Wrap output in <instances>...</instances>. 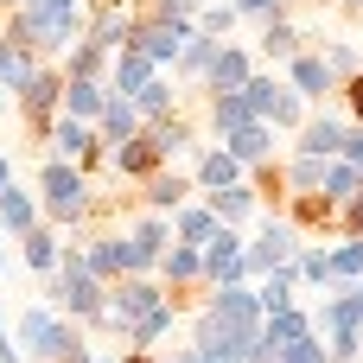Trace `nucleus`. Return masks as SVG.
Returning <instances> with one entry per match:
<instances>
[{"instance_id":"obj_1","label":"nucleus","mask_w":363,"mask_h":363,"mask_svg":"<svg viewBox=\"0 0 363 363\" xmlns=\"http://www.w3.org/2000/svg\"><path fill=\"white\" fill-rule=\"evenodd\" d=\"M83 26H89L83 0H19V13L6 19V38L26 45L32 57H51V51H70Z\"/></svg>"},{"instance_id":"obj_2","label":"nucleus","mask_w":363,"mask_h":363,"mask_svg":"<svg viewBox=\"0 0 363 363\" xmlns=\"http://www.w3.org/2000/svg\"><path fill=\"white\" fill-rule=\"evenodd\" d=\"M102 300H108V287L89 274V262H83V242H64V255H57V274H51V313H64L70 325H77V319H83V325H96Z\"/></svg>"},{"instance_id":"obj_3","label":"nucleus","mask_w":363,"mask_h":363,"mask_svg":"<svg viewBox=\"0 0 363 363\" xmlns=\"http://www.w3.org/2000/svg\"><path fill=\"white\" fill-rule=\"evenodd\" d=\"M38 211L51 217V230H77V223H89V211H96V191H89V172L83 166H64V160H51L45 172H38Z\"/></svg>"},{"instance_id":"obj_4","label":"nucleus","mask_w":363,"mask_h":363,"mask_svg":"<svg viewBox=\"0 0 363 363\" xmlns=\"http://www.w3.org/2000/svg\"><path fill=\"white\" fill-rule=\"evenodd\" d=\"M153 306H166V287H160V281H147V274H128V281H115V287H108V300H102V313H96V332L128 338Z\"/></svg>"},{"instance_id":"obj_5","label":"nucleus","mask_w":363,"mask_h":363,"mask_svg":"<svg viewBox=\"0 0 363 363\" xmlns=\"http://www.w3.org/2000/svg\"><path fill=\"white\" fill-rule=\"evenodd\" d=\"M313 332L325 338V357L332 363H357L363 357V313H357V300L345 287L325 294V306L313 313Z\"/></svg>"},{"instance_id":"obj_6","label":"nucleus","mask_w":363,"mask_h":363,"mask_svg":"<svg viewBox=\"0 0 363 363\" xmlns=\"http://www.w3.org/2000/svg\"><path fill=\"white\" fill-rule=\"evenodd\" d=\"M19 345H26L32 357H45V363H64L83 345V332H77L64 313H51V306H26V313H19Z\"/></svg>"},{"instance_id":"obj_7","label":"nucleus","mask_w":363,"mask_h":363,"mask_svg":"<svg viewBox=\"0 0 363 363\" xmlns=\"http://www.w3.org/2000/svg\"><path fill=\"white\" fill-rule=\"evenodd\" d=\"M242 96H249V115H255V121H268V128H294V134H300V121H306V102L287 89V77H268V70H255V77L242 83Z\"/></svg>"},{"instance_id":"obj_8","label":"nucleus","mask_w":363,"mask_h":363,"mask_svg":"<svg viewBox=\"0 0 363 363\" xmlns=\"http://www.w3.org/2000/svg\"><path fill=\"white\" fill-rule=\"evenodd\" d=\"M306 242H300V230L287 223V217H268L262 223V236L249 242V281H262V274H274V268H294V255H300Z\"/></svg>"},{"instance_id":"obj_9","label":"nucleus","mask_w":363,"mask_h":363,"mask_svg":"<svg viewBox=\"0 0 363 363\" xmlns=\"http://www.w3.org/2000/svg\"><path fill=\"white\" fill-rule=\"evenodd\" d=\"M57 102H64V70H57V64H45V70H38V77L19 89V108H26V128H32V140H51Z\"/></svg>"},{"instance_id":"obj_10","label":"nucleus","mask_w":363,"mask_h":363,"mask_svg":"<svg viewBox=\"0 0 363 363\" xmlns=\"http://www.w3.org/2000/svg\"><path fill=\"white\" fill-rule=\"evenodd\" d=\"M185 38H191V26H166V19H140V13H134V38H128V51H140L153 70H172L179 51H185Z\"/></svg>"},{"instance_id":"obj_11","label":"nucleus","mask_w":363,"mask_h":363,"mask_svg":"<svg viewBox=\"0 0 363 363\" xmlns=\"http://www.w3.org/2000/svg\"><path fill=\"white\" fill-rule=\"evenodd\" d=\"M236 281H249V242L236 230H217L204 242V287H236Z\"/></svg>"},{"instance_id":"obj_12","label":"nucleus","mask_w":363,"mask_h":363,"mask_svg":"<svg viewBox=\"0 0 363 363\" xmlns=\"http://www.w3.org/2000/svg\"><path fill=\"white\" fill-rule=\"evenodd\" d=\"M121 236H128L134 274H153V268H160V255L172 249V217H153V211H147V217H140L134 230H121Z\"/></svg>"},{"instance_id":"obj_13","label":"nucleus","mask_w":363,"mask_h":363,"mask_svg":"<svg viewBox=\"0 0 363 363\" xmlns=\"http://www.w3.org/2000/svg\"><path fill=\"white\" fill-rule=\"evenodd\" d=\"M108 172H115V179H134V185H147L153 172H166V153H160L147 134H134V140L108 147Z\"/></svg>"},{"instance_id":"obj_14","label":"nucleus","mask_w":363,"mask_h":363,"mask_svg":"<svg viewBox=\"0 0 363 363\" xmlns=\"http://www.w3.org/2000/svg\"><path fill=\"white\" fill-rule=\"evenodd\" d=\"M83 262H89V274H96L102 287H115V281H128V274H134V255H128V236H121V230H115V236L83 242Z\"/></svg>"},{"instance_id":"obj_15","label":"nucleus","mask_w":363,"mask_h":363,"mask_svg":"<svg viewBox=\"0 0 363 363\" xmlns=\"http://www.w3.org/2000/svg\"><path fill=\"white\" fill-rule=\"evenodd\" d=\"M83 38H89V45H102L108 57H115V51H128V38H134V6H89Z\"/></svg>"},{"instance_id":"obj_16","label":"nucleus","mask_w":363,"mask_h":363,"mask_svg":"<svg viewBox=\"0 0 363 363\" xmlns=\"http://www.w3.org/2000/svg\"><path fill=\"white\" fill-rule=\"evenodd\" d=\"M249 77H255V57H249L242 45H230V38H223V45H217V57H211V70H204V89H211V96H230V89H242Z\"/></svg>"},{"instance_id":"obj_17","label":"nucleus","mask_w":363,"mask_h":363,"mask_svg":"<svg viewBox=\"0 0 363 363\" xmlns=\"http://www.w3.org/2000/svg\"><path fill=\"white\" fill-rule=\"evenodd\" d=\"M345 134H351V121H338V115H306L294 147H300L306 160H338V153H345Z\"/></svg>"},{"instance_id":"obj_18","label":"nucleus","mask_w":363,"mask_h":363,"mask_svg":"<svg viewBox=\"0 0 363 363\" xmlns=\"http://www.w3.org/2000/svg\"><path fill=\"white\" fill-rule=\"evenodd\" d=\"M191 191H198V185H191V172H172V166H166V172H153V179L140 185V204H147L153 217H172V211H185V204H191Z\"/></svg>"},{"instance_id":"obj_19","label":"nucleus","mask_w":363,"mask_h":363,"mask_svg":"<svg viewBox=\"0 0 363 363\" xmlns=\"http://www.w3.org/2000/svg\"><path fill=\"white\" fill-rule=\"evenodd\" d=\"M160 287H166V294L204 287V249H191V242H172V249L160 255ZM204 294H211V287H204Z\"/></svg>"},{"instance_id":"obj_20","label":"nucleus","mask_w":363,"mask_h":363,"mask_svg":"<svg viewBox=\"0 0 363 363\" xmlns=\"http://www.w3.org/2000/svg\"><path fill=\"white\" fill-rule=\"evenodd\" d=\"M281 70H287V89H294L300 102H319L325 89H338V77L325 70V57H319V51H300V57H287Z\"/></svg>"},{"instance_id":"obj_21","label":"nucleus","mask_w":363,"mask_h":363,"mask_svg":"<svg viewBox=\"0 0 363 363\" xmlns=\"http://www.w3.org/2000/svg\"><path fill=\"white\" fill-rule=\"evenodd\" d=\"M242 179H249V166L236 153H223V147H204L198 153V172H191L198 191H223V185H242Z\"/></svg>"},{"instance_id":"obj_22","label":"nucleus","mask_w":363,"mask_h":363,"mask_svg":"<svg viewBox=\"0 0 363 363\" xmlns=\"http://www.w3.org/2000/svg\"><path fill=\"white\" fill-rule=\"evenodd\" d=\"M153 77H160V70H153L140 51H115V57H108V96H128V102H134Z\"/></svg>"},{"instance_id":"obj_23","label":"nucleus","mask_w":363,"mask_h":363,"mask_svg":"<svg viewBox=\"0 0 363 363\" xmlns=\"http://www.w3.org/2000/svg\"><path fill=\"white\" fill-rule=\"evenodd\" d=\"M147 121H140V108L128 102V96H108L102 102V115H96V134H102V147H121V140H134Z\"/></svg>"},{"instance_id":"obj_24","label":"nucleus","mask_w":363,"mask_h":363,"mask_svg":"<svg viewBox=\"0 0 363 363\" xmlns=\"http://www.w3.org/2000/svg\"><path fill=\"white\" fill-rule=\"evenodd\" d=\"M140 134H147V140H153V147H160L166 160H172V153H191V147H198V128H191V115H185V108H172V115L147 121Z\"/></svg>"},{"instance_id":"obj_25","label":"nucleus","mask_w":363,"mask_h":363,"mask_svg":"<svg viewBox=\"0 0 363 363\" xmlns=\"http://www.w3.org/2000/svg\"><path fill=\"white\" fill-rule=\"evenodd\" d=\"M64 83H108V51L102 45H89V38H77L70 51H64Z\"/></svg>"},{"instance_id":"obj_26","label":"nucleus","mask_w":363,"mask_h":363,"mask_svg":"<svg viewBox=\"0 0 363 363\" xmlns=\"http://www.w3.org/2000/svg\"><path fill=\"white\" fill-rule=\"evenodd\" d=\"M217 147H223V153H236L242 166H262V160H274V128H268V121H249V128L223 134Z\"/></svg>"},{"instance_id":"obj_27","label":"nucleus","mask_w":363,"mask_h":363,"mask_svg":"<svg viewBox=\"0 0 363 363\" xmlns=\"http://www.w3.org/2000/svg\"><path fill=\"white\" fill-rule=\"evenodd\" d=\"M204 204H211V217H217L223 230H236V223L255 217V191H249V179H242V185H223V191H204Z\"/></svg>"},{"instance_id":"obj_28","label":"nucleus","mask_w":363,"mask_h":363,"mask_svg":"<svg viewBox=\"0 0 363 363\" xmlns=\"http://www.w3.org/2000/svg\"><path fill=\"white\" fill-rule=\"evenodd\" d=\"M306 332H313V313H306V306L262 313V345H268V351H281V345H294V338H306Z\"/></svg>"},{"instance_id":"obj_29","label":"nucleus","mask_w":363,"mask_h":363,"mask_svg":"<svg viewBox=\"0 0 363 363\" xmlns=\"http://www.w3.org/2000/svg\"><path fill=\"white\" fill-rule=\"evenodd\" d=\"M306 51V32L294 26V19H262V57L268 64H287V57H300Z\"/></svg>"},{"instance_id":"obj_30","label":"nucleus","mask_w":363,"mask_h":363,"mask_svg":"<svg viewBox=\"0 0 363 363\" xmlns=\"http://www.w3.org/2000/svg\"><path fill=\"white\" fill-rule=\"evenodd\" d=\"M217 230H223V223L211 217V204H185V211H172V242H191V249H204Z\"/></svg>"},{"instance_id":"obj_31","label":"nucleus","mask_w":363,"mask_h":363,"mask_svg":"<svg viewBox=\"0 0 363 363\" xmlns=\"http://www.w3.org/2000/svg\"><path fill=\"white\" fill-rule=\"evenodd\" d=\"M211 57H217V38H204V32L191 26V38H185V51H179V64H172V77H179V83H204V70H211Z\"/></svg>"},{"instance_id":"obj_32","label":"nucleus","mask_w":363,"mask_h":363,"mask_svg":"<svg viewBox=\"0 0 363 363\" xmlns=\"http://www.w3.org/2000/svg\"><path fill=\"white\" fill-rule=\"evenodd\" d=\"M102 102H108V83H64V115H70V121H89V128H96Z\"/></svg>"},{"instance_id":"obj_33","label":"nucleus","mask_w":363,"mask_h":363,"mask_svg":"<svg viewBox=\"0 0 363 363\" xmlns=\"http://www.w3.org/2000/svg\"><path fill=\"white\" fill-rule=\"evenodd\" d=\"M19 242H26V268H38V274H57V255H64V242H57V230H51V223L26 230Z\"/></svg>"},{"instance_id":"obj_34","label":"nucleus","mask_w":363,"mask_h":363,"mask_svg":"<svg viewBox=\"0 0 363 363\" xmlns=\"http://www.w3.org/2000/svg\"><path fill=\"white\" fill-rule=\"evenodd\" d=\"M172 325H179V313H172V300H166V306H153V313H147V319H140L121 345H128V351H153L160 338H172Z\"/></svg>"},{"instance_id":"obj_35","label":"nucleus","mask_w":363,"mask_h":363,"mask_svg":"<svg viewBox=\"0 0 363 363\" xmlns=\"http://www.w3.org/2000/svg\"><path fill=\"white\" fill-rule=\"evenodd\" d=\"M363 191V172L351 166V160H325V185H319V198L325 204H351Z\"/></svg>"},{"instance_id":"obj_36","label":"nucleus","mask_w":363,"mask_h":363,"mask_svg":"<svg viewBox=\"0 0 363 363\" xmlns=\"http://www.w3.org/2000/svg\"><path fill=\"white\" fill-rule=\"evenodd\" d=\"M255 115H249V96L242 89H230V96H211V128H217V140L223 134H236V128H249Z\"/></svg>"},{"instance_id":"obj_37","label":"nucleus","mask_w":363,"mask_h":363,"mask_svg":"<svg viewBox=\"0 0 363 363\" xmlns=\"http://www.w3.org/2000/svg\"><path fill=\"white\" fill-rule=\"evenodd\" d=\"M0 223H6L13 236H26V230H38V198H26L19 185H6V191H0Z\"/></svg>"},{"instance_id":"obj_38","label":"nucleus","mask_w":363,"mask_h":363,"mask_svg":"<svg viewBox=\"0 0 363 363\" xmlns=\"http://www.w3.org/2000/svg\"><path fill=\"white\" fill-rule=\"evenodd\" d=\"M294 287H300V274H294V268H274V274H262V281H255V300H262V313L300 306V300H294Z\"/></svg>"},{"instance_id":"obj_39","label":"nucleus","mask_w":363,"mask_h":363,"mask_svg":"<svg viewBox=\"0 0 363 363\" xmlns=\"http://www.w3.org/2000/svg\"><path fill=\"white\" fill-rule=\"evenodd\" d=\"M134 108H140V121H160V115H172V108H179V89H172V77L160 70V77H153V83L134 96Z\"/></svg>"},{"instance_id":"obj_40","label":"nucleus","mask_w":363,"mask_h":363,"mask_svg":"<svg viewBox=\"0 0 363 363\" xmlns=\"http://www.w3.org/2000/svg\"><path fill=\"white\" fill-rule=\"evenodd\" d=\"M204 6H211V0H134L140 19H166V26H191Z\"/></svg>"},{"instance_id":"obj_41","label":"nucleus","mask_w":363,"mask_h":363,"mask_svg":"<svg viewBox=\"0 0 363 363\" xmlns=\"http://www.w3.org/2000/svg\"><path fill=\"white\" fill-rule=\"evenodd\" d=\"M281 179H287V198H300V191H319V185H325V160H306V153H294V160L281 166Z\"/></svg>"},{"instance_id":"obj_42","label":"nucleus","mask_w":363,"mask_h":363,"mask_svg":"<svg viewBox=\"0 0 363 363\" xmlns=\"http://www.w3.org/2000/svg\"><path fill=\"white\" fill-rule=\"evenodd\" d=\"M236 19H242V13H236V6H230V0H211V6H204V13H198V19H191V26H198V32H204V38H217V45H223V38H230V32H236Z\"/></svg>"},{"instance_id":"obj_43","label":"nucleus","mask_w":363,"mask_h":363,"mask_svg":"<svg viewBox=\"0 0 363 363\" xmlns=\"http://www.w3.org/2000/svg\"><path fill=\"white\" fill-rule=\"evenodd\" d=\"M294 274H300L306 287H332V262H325V249H319V242H306V249L294 255Z\"/></svg>"},{"instance_id":"obj_44","label":"nucleus","mask_w":363,"mask_h":363,"mask_svg":"<svg viewBox=\"0 0 363 363\" xmlns=\"http://www.w3.org/2000/svg\"><path fill=\"white\" fill-rule=\"evenodd\" d=\"M268 363H332V357H325V338H319V332H306V338H294V345L268 351Z\"/></svg>"},{"instance_id":"obj_45","label":"nucleus","mask_w":363,"mask_h":363,"mask_svg":"<svg viewBox=\"0 0 363 363\" xmlns=\"http://www.w3.org/2000/svg\"><path fill=\"white\" fill-rule=\"evenodd\" d=\"M319 57H325V70H332L338 83H345V77H357V70H363V57L351 51V45H345V38H325V45H319Z\"/></svg>"},{"instance_id":"obj_46","label":"nucleus","mask_w":363,"mask_h":363,"mask_svg":"<svg viewBox=\"0 0 363 363\" xmlns=\"http://www.w3.org/2000/svg\"><path fill=\"white\" fill-rule=\"evenodd\" d=\"M345 236H363V191L351 204H338V242H345Z\"/></svg>"},{"instance_id":"obj_47","label":"nucleus","mask_w":363,"mask_h":363,"mask_svg":"<svg viewBox=\"0 0 363 363\" xmlns=\"http://www.w3.org/2000/svg\"><path fill=\"white\" fill-rule=\"evenodd\" d=\"M230 6L249 19H287V0H230Z\"/></svg>"},{"instance_id":"obj_48","label":"nucleus","mask_w":363,"mask_h":363,"mask_svg":"<svg viewBox=\"0 0 363 363\" xmlns=\"http://www.w3.org/2000/svg\"><path fill=\"white\" fill-rule=\"evenodd\" d=\"M338 89H345V108H351V128H363V70H357V77H345Z\"/></svg>"},{"instance_id":"obj_49","label":"nucleus","mask_w":363,"mask_h":363,"mask_svg":"<svg viewBox=\"0 0 363 363\" xmlns=\"http://www.w3.org/2000/svg\"><path fill=\"white\" fill-rule=\"evenodd\" d=\"M0 363H26V357H19V345H13V332H6V325H0Z\"/></svg>"},{"instance_id":"obj_50","label":"nucleus","mask_w":363,"mask_h":363,"mask_svg":"<svg viewBox=\"0 0 363 363\" xmlns=\"http://www.w3.org/2000/svg\"><path fill=\"white\" fill-rule=\"evenodd\" d=\"M115 363H160V357H153V351H121Z\"/></svg>"},{"instance_id":"obj_51","label":"nucleus","mask_w":363,"mask_h":363,"mask_svg":"<svg viewBox=\"0 0 363 363\" xmlns=\"http://www.w3.org/2000/svg\"><path fill=\"white\" fill-rule=\"evenodd\" d=\"M338 287H345V294L357 300V313H363V281H338Z\"/></svg>"},{"instance_id":"obj_52","label":"nucleus","mask_w":363,"mask_h":363,"mask_svg":"<svg viewBox=\"0 0 363 363\" xmlns=\"http://www.w3.org/2000/svg\"><path fill=\"white\" fill-rule=\"evenodd\" d=\"M6 185H13V166H6V160H0V191H6Z\"/></svg>"},{"instance_id":"obj_53","label":"nucleus","mask_w":363,"mask_h":363,"mask_svg":"<svg viewBox=\"0 0 363 363\" xmlns=\"http://www.w3.org/2000/svg\"><path fill=\"white\" fill-rule=\"evenodd\" d=\"M338 6H345V13H363V0H338Z\"/></svg>"},{"instance_id":"obj_54","label":"nucleus","mask_w":363,"mask_h":363,"mask_svg":"<svg viewBox=\"0 0 363 363\" xmlns=\"http://www.w3.org/2000/svg\"><path fill=\"white\" fill-rule=\"evenodd\" d=\"M198 363H223V357H211V351H198Z\"/></svg>"},{"instance_id":"obj_55","label":"nucleus","mask_w":363,"mask_h":363,"mask_svg":"<svg viewBox=\"0 0 363 363\" xmlns=\"http://www.w3.org/2000/svg\"><path fill=\"white\" fill-rule=\"evenodd\" d=\"M287 6H294V0H287Z\"/></svg>"}]
</instances>
